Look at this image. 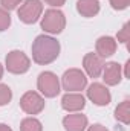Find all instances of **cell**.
Wrapping results in <instances>:
<instances>
[{"mask_svg":"<svg viewBox=\"0 0 130 131\" xmlns=\"http://www.w3.org/2000/svg\"><path fill=\"white\" fill-rule=\"evenodd\" d=\"M9 26H11V15L6 9L0 8V32L6 31Z\"/></svg>","mask_w":130,"mask_h":131,"instance_id":"obj_18","label":"cell"},{"mask_svg":"<svg viewBox=\"0 0 130 131\" xmlns=\"http://www.w3.org/2000/svg\"><path fill=\"white\" fill-rule=\"evenodd\" d=\"M115 117H116V121H119L124 125H127L130 122V102L129 101H123L115 108Z\"/></svg>","mask_w":130,"mask_h":131,"instance_id":"obj_15","label":"cell"},{"mask_svg":"<svg viewBox=\"0 0 130 131\" xmlns=\"http://www.w3.org/2000/svg\"><path fill=\"white\" fill-rule=\"evenodd\" d=\"M17 14H18V18L26 23V25H32L35 23L41 14H43V5L40 0H25L20 8L17 9Z\"/></svg>","mask_w":130,"mask_h":131,"instance_id":"obj_3","label":"cell"},{"mask_svg":"<svg viewBox=\"0 0 130 131\" xmlns=\"http://www.w3.org/2000/svg\"><path fill=\"white\" fill-rule=\"evenodd\" d=\"M83 67H84L86 73L90 78H98L103 73L104 61H103V58L99 55L90 52V53H86L84 55V58H83Z\"/></svg>","mask_w":130,"mask_h":131,"instance_id":"obj_9","label":"cell"},{"mask_svg":"<svg viewBox=\"0 0 130 131\" xmlns=\"http://www.w3.org/2000/svg\"><path fill=\"white\" fill-rule=\"evenodd\" d=\"M129 66H130V60H129V61H127V63H126V70H124V76H126V78H129V76H130V72H129Z\"/></svg>","mask_w":130,"mask_h":131,"instance_id":"obj_24","label":"cell"},{"mask_svg":"<svg viewBox=\"0 0 130 131\" xmlns=\"http://www.w3.org/2000/svg\"><path fill=\"white\" fill-rule=\"evenodd\" d=\"M87 98L90 99L95 105H99V107L109 105L110 101H112L109 89L106 85L99 84V82H94V84L89 85V89H87Z\"/></svg>","mask_w":130,"mask_h":131,"instance_id":"obj_8","label":"cell"},{"mask_svg":"<svg viewBox=\"0 0 130 131\" xmlns=\"http://www.w3.org/2000/svg\"><path fill=\"white\" fill-rule=\"evenodd\" d=\"M66 26L64 14L58 9H48L41 17V28L48 34H61Z\"/></svg>","mask_w":130,"mask_h":131,"instance_id":"obj_2","label":"cell"},{"mask_svg":"<svg viewBox=\"0 0 130 131\" xmlns=\"http://www.w3.org/2000/svg\"><path fill=\"white\" fill-rule=\"evenodd\" d=\"M84 105H86V99L80 93L70 92V93H66L61 99V107L69 113H78L84 108Z\"/></svg>","mask_w":130,"mask_h":131,"instance_id":"obj_10","label":"cell"},{"mask_svg":"<svg viewBox=\"0 0 130 131\" xmlns=\"http://www.w3.org/2000/svg\"><path fill=\"white\" fill-rule=\"evenodd\" d=\"M0 131H12L8 125H5V124H0Z\"/></svg>","mask_w":130,"mask_h":131,"instance_id":"obj_25","label":"cell"},{"mask_svg":"<svg viewBox=\"0 0 130 131\" xmlns=\"http://www.w3.org/2000/svg\"><path fill=\"white\" fill-rule=\"evenodd\" d=\"M37 87H38L40 93L46 98H55L60 93V81H58L57 75L52 72L40 73L38 81H37Z\"/></svg>","mask_w":130,"mask_h":131,"instance_id":"obj_5","label":"cell"},{"mask_svg":"<svg viewBox=\"0 0 130 131\" xmlns=\"http://www.w3.org/2000/svg\"><path fill=\"white\" fill-rule=\"evenodd\" d=\"M116 38H118V41H121L123 44H127V43H129L130 41V23H124L123 29L118 32Z\"/></svg>","mask_w":130,"mask_h":131,"instance_id":"obj_19","label":"cell"},{"mask_svg":"<svg viewBox=\"0 0 130 131\" xmlns=\"http://www.w3.org/2000/svg\"><path fill=\"white\" fill-rule=\"evenodd\" d=\"M23 3V0H0V5L3 9L6 11H12V9H17L20 5Z\"/></svg>","mask_w":130,"mask_h":131,"instance_id":"obj_20","label":"cell"},{"mask_svg":"<svg viewBox=\"0 0 130 131\" xmlns=\"http://www.w3.org/2000/svg\"><path fill=\"white\" fill-rule=\"evenodd\" d=\"M110 5H112L113 9H116V11H123V9L129 8L130 0H110Z\"/></svg>","mask_w":130,"mask_h":131,"instance_id":"obj_21","label":"cell"},{"mask_svg":"<svg viewBox=\"0 0 130 131\" xmlns=\"http://www.w3.org/2000/svg\"><path fill=\"white\" fill-rule=\"evenodd\" d=\"M20 107L28 114H38L44 108V99L37 92H26L20 99Z\"/></svg>","mask_w":130,"mask_h":131,"instance_id":"obj_7","label":"cell"},{"mask_svg":"<svg viewBox=\"0 0 130 131\" xmlns=\"http://www.w3.org/2000/svg\"><path fill=\"white\" fill-rule=\"evenodd\" d=\"M63 127L66 131H84L87 127V117L81 113L67 114L63 119Z\"/></svg>","mask_w":130,"mask_h":131,"instance_id":"obj_12","label":"cell"},{"mask_svg":"<svg viewBox=\"0 0 130 131\" xmlns=\"http://www.w3.org/2000/svg\"><path fill=\"white\" fill-rule=\"evenodd\" d=\"M103 79L107 85H116L121 82L123 79V70H121V66L115 61L112 63H107L103 67Z\"/></svg>","mask_w":130,"mask_h":131,"instance_id":"obj_11","label":"cell"},{"mask_svg":"<svg viewBox=\"0 0 130 131\" xmlns=\"http://www.w3.org/2000/svg\"><path fill=\"white\" fill-rule=\"evenodd\" d=\"M2 76H3V66L0 64V79H2Z\"/></svg>","mask_w":130,"mask_h":131,"instance_id":"obj_26","label":"cell"},{"mask_svg":"<svg viewBox=\"0 0 130 131\" xmlns=\"http://www.w3.org/2000/svg\"><path fill=\"white\" fill-rule=\"evenodd\" d=\"M95 47H97V55H99L101 58H107L116 52V41L112 37H99Z\"/></svg>","mask_w":130,"mask_h":131,"instance_id":"obj_13","label":"cell"},{"mask_svg":"<svg viewBox=\"0 0 130 131\" xmlns=\"http://www.w3.org/2000/svg\"><path fill=\"white\" fill-rule=\"evenodd\" d=\"M61 84H63V89L67 90V93L81 92L87 85V78L80 69H69L64 72L61 78Z\"/></svg>","mask_w":130,"mask_h":131,"instance_id":"obj_4","label":"cell"},{"mask_svg":"<svg viewBox=\"0 0 130 131\" xmlns=\"http://www.w3.org/2000/svg\"><path fill=\"white\" fill-rule=\"evenodd\" d=\"M77 11L83 17H94L99 12V2L98 0H78L77 2Z\"/></svg>","mask_w":130,"mask_h":131,"instance_id":"obj_14","label":"cell"},{"mask_svg":"<svg viewBox=\"0 0 130 131\" xmlns=\"http://www.w3.org/2000/svg\"><path fill=\"white\" fill-rule=\"evenodd\" d=\"M87 131H109L106 127H103V125H99V124H95V125H92L90 128Z\"/></svg>","mask_w":130,"mask_h":131,"instance_id":"obj_23","label":"cell"},{"mask_svg":"<svg viewBox=\"0 0 130 131\" xmlns=\"http://www.w3.org/2000/svg\"><path fill=\"white\" fill-rule=\"evenodd\" d=\"M20 131H43L41 122L35 117H26L20 124Z\"/></svg>","mask_w":130,"mask_h":131,"instance_id":"obj_16","label":"cell"},{"mask_svg":"<svg viewBox=\"0 0 130 131\" xmlns=\"http://www.w3.org/2000/svg\"><path fill=\"white\" fill-rule=\"evenodd\" d=\"M60 55V43L49 35H38L32 43V60L40 66L54 63Z\"/></svg>","mask_w":130,"mask_h":131,"instance_id":"obj_1","label":"cell"},{"mask_svg":"<svg viewBox=\"0 0 130 131\" xmlns=\"http://www.w3.org/2000/svg\"><path fill=\"white\" fill-rule=\"evenodd\" d=\"M12 99V92L6 84H0V107L6 105Z\"/></svg>","mask_w":130,"mask_h":131,"instance_id":"obj_17","label":"cell"},{"mask_svg":"<svg viewBox=\"0 0 130 131\" xmlns=\"http://www.w3.org/2000/svg\"><path fill=\"white\" fill-rule=\"evenodd\" d=\"M31 67V61L26 57V53H23L22 50H11L6 55V69L11 73L15 75H22L25 72H28Z\"/></svg>","mask_w":130,"mask_h":131,"instance_id":"obj_6","label":"cell"},{"mask_svg":"<svg viewBox=\"0 0 130 131\" xmlns=\"http://www.w3.org/2000/svg\"><path fill=\"white\" fill-rule=\"evenodd\" d=\"M66 0H44V3H48V5H51V6H63L64 5Z\"/></svg>","mask_w":130,"mask_h":131,"instance_id":"obj_22","label":"cell"}]
</instances>
